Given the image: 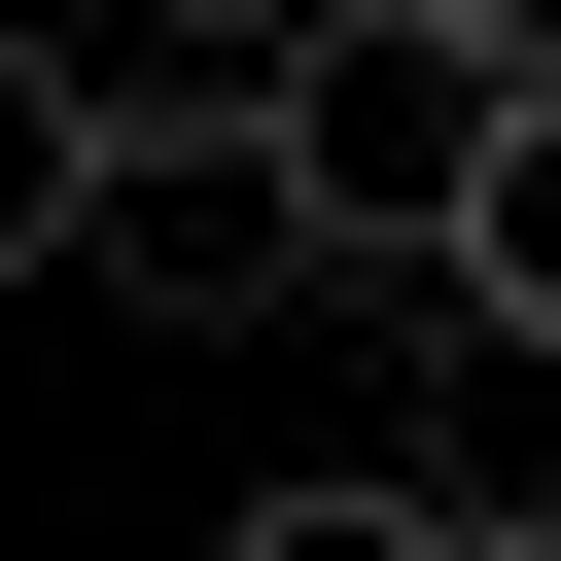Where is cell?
<instances>
[{
	"label": "cell",
	"mask_w": 561,
	"mask_h": 561,
	"mask_svg": "<svg viewBox=\"0 0 561 561\" xmlns=\"http://www.w3.org/2000/svg\"><path fill=\"white\" fill-rule=\"evenodd\" d=\"M140 35H175V70H210V105H245V70H280V35H316V0H140Z\"/></svg>",
	"instance_id": "6"
},
{
	"label": "cell",
	"mask_w": 561,
	"mask_h": 561,
	"mask_svg": "<svg viewBox=\"0 0 561 561\" xmlns=\"http://www.w3.org/2000/svg\"><path fill=\"white\" fill-rule=\"evenodd\" d=\"M210 561H491V491H421V456H316V491H245Z\"/></svg>",
	"instance_id": "5"
},
{
	"label": "cell",
	"mask_w": 561,
	"mask_h": 561,
	"mask_svg": "<svg viewBox=\"0 0 561 561\" xmlns=\"http://www.w3.org/2000/svg\"><path fill=\"white\" fill-rule=\"evenodd\" d=\"M280 280H316V210H280V140H245V105L105 140V316H280Z\"/></svg>",
	"instance_id": "2"
},
{
	"label": "cell",
	"mask_w": 561,
	"mask_h": 561,
	"mask_svg": "<svg viewBox=\"0 0 561 561\" xmlns=\"http://www.w3.org/2000/svg\"><path fill=\"white\" fill-rule=\"evenodd\" d=\"M421 316H491V386H561V70H526V140H491V210H456Z\"/></svg>",
	"instance_id": "4"
},
{
	"label": "cell",
	"mask_w": 561,
	"mask_h": 561,
	"mask_svg": "<svg viewBox=\"0 0 561 561\" xmlns=\"http://www.w3.org/2000/svg\"><path fill=\"white\" fill-rule=\"evenodd\" d=\"M105 140H140V105H105L70 35H0V280H105Z\"/></svg>",
	"instance_id": "3"
},
{
	"label": "cell",
	"mask_w": 561,
	"mask_h": 561,
	"mask_svg": "<svg viewBox=\"0 0 561 561\" xmlns=\"http://www.w3.org/2000/svg\"><path fill=\"white\" fill-rule=\"evenodd\" d=\"M421 35H491V70H561V0H421Z\"/></svg>",
	"instance_id": "7"
},
{
	"label": "cell",
	"mask_w": 561,
	"mask_h": 561,
	"mask_svg": "<svg viewBox=\"0 0 561 561\" xmlns=\"http://www.w3.org/2000/svg\"><path fill=\"white\" fill-rule=\"evenodd\" d=\"M245 140H280V210H316V280H456V210H491L526 70H491V35H421V0H316V35L245 70Z\"/></svg>",
	"instance_id": "1"
}]
</instances>
